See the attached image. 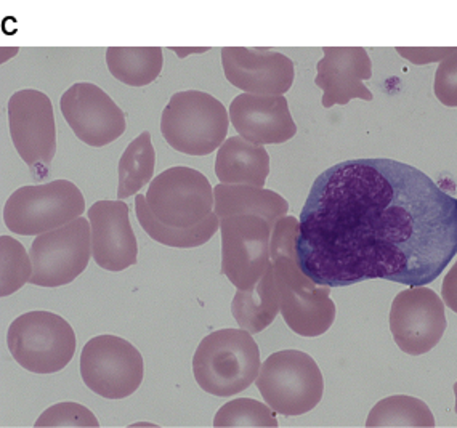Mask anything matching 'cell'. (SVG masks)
<instances>
[{
	"instance_id": "obj_1",
	"label": "cell",
	"mask_w": 457,
	"mask_h": 428,
	"mask_svg": "<svg viewBox=\"0 0 457 428\" xmlns=\"http://www.w3.org/2000/svg\"><path fill=\"white\" fill-rule=\"evenodd\" d=\"M295 251L316 284H430L457 254V199L410 164L344 160L313 183Z\"/></svg>"
},
{
	"instance_id": "obj_2",
	"label": "cell",
	"mask_w": 457,
	"mask_h": 428,
	"mask_svg": "<svg viewBox=\"0 0 457 428\" xmlns=\"http://www.w3.org/2000/svg\"><path fill=\"white\" fill-rule=\"evenodd\" d=\"M299 230L300 220L295 217L278 220L271 233L270 255L286 325L302 337H320L334 325L336 303L329 297L332 287L316 284L300 268L295 251Z\"/></svg>"
},
{
	"instance_id": "obj_3",
	"label": "cell",
	"mask_w": 457,
	"mask_h": 428,
	"mask_svg": "<svg viewBox=\"0 0 457 428\" xmlns=\"http://www.w3.org/2000/svg\"><path fill=\"white\" fill-rule=\"evenodd\" d=\"M261 350L245 329H220L204 337L193 357L199 389L213 397H235L257 381Z\"/></svg>"
},
{
	"instance_id": "obj_4",
	"label": "cell",
	"mask_w": 457,
	"mask_h": 428,
	"mask_svg": "<svg viewBox=\"0 0 457 428\" xmlns=\"http://www.w3.org/2000/svg\"><path fill=\"white\" fill-rule=\"evenodd\" d=\"M229 112L215 96L183 90L170 96L162 116L161 134L175 151L207 156L219 150L228 134Z\"/></svg>"
},
{
	"instance_id": "obj_5",
	"label": "cell",
	"mask_w": 457,
	"mask_h": 428,
	"mask_svg": "<svg viewBox=\"0 0 457 428\" xmlns=\"http://www.w3.org/2000/svg\"><path fill=\"white\" fill-rule=\"evenodd\" d=\"M265 403L286 417L313 411L324 393L323 374L315 359L299 350L270 355L255 381Z\"/></svg>"
},
{
	"instance_id": "obj_6",
	"label": "cell",
	"mask_w": 457,
	"mask_h": 428,
	"mask_svg": "<svg viewBox=\"0 0 457 428\" xmlns=\"http://www.w3.org/2000/svg\"><path fill=\"white\" fill-rule=\"evenodd\" d=\"M8 350L18 365L34 374L60 373L76 353L71 325L50 311H31L8 327Z\"/></svg>"
},
{
	"instance_id": "obj_7",
	"label": "cell",
	"mask_w": 457,
	"mask_h": 428,
	"mask_svg": "<svg viewBox=\"0 0 457 428\" xmlns=\"http://www.w3.org/2000/svg\"><path fill=\"white\" fill-rule=\"evenodd\" d=\"M86 199L70 180L21 186L4 207V222L20 236H39L80 217Z\"/></svg>"
},
{
	"instance_id": "obj_8",
	"label": "cell",
	"mask_w": 457,
	"mask_h": 428,
	"mask_svg": "<svg viewBox=\"0 0 457 428\" xmlns=\"http://www.w3.org/2000/svg\"><path fill=\"white\" fill-rule=\"evenodd\" d=\"M7 110L16 152L36 178H46L56 154L54 104L39 90L24 88L10 96Z\"/></svg>"
},
{
	"instance_id": "obj_9",
	"label": "cell",
	"mask_w": 457,
	"mask_h": 428,
	"mask_svg": "<svg viewBox=\"0 0 457 428\" xmlns=\"http://www.w3.org/2000/svg\"><path fill=\"white\" fill-rule=\"evenodd\" d=\"M143 358L130 342L118 335H98L80 353V377L88 389L106 399H122L140 389Z\"/></svg>"
},
{
	"instance_id": "obj_10",
	"label": "cell",
	"mask_w": 457,
	"mask_h": 428,
	"mask_svg": "<svg viewBox=\"0 0 457 428\" xmlns=\"http://www.w3.org/2000/svg\"><path fill=\"white\" fill-rule=\"evenodd\" d=\"M31 284L60 287L72 283L87 268L92 257V226L78 217L56 230L42 233L29 251Z\"/></svg>"
},
{
	"instance_id": "obj_11",
	"label": "cell",
	"mask_w": 457,
	"mask_h": 428,
	"mask_svg": "<svg viewBox=\"0 0 457 428\" xmlns=\"http://www.w3.org/2000/svg\"><path fill=\"white\" fill-rule=\"evenodd\" d=\"M151 212L174 228H191L212 214L215 194L205 175L191 167H170L153 178L146 193Z\"/></svg>"
},
{
	"instance_id": "obj_12",
	"label": "cell",
	"mask_w": 457,
	"mask_h": 428,
	"mask_svg": "<svg viewBox=\"0 0 457 428\" xmlns=\"http://www.w3.org/2000/svg\"><path fill=\"white\" fill-rule=\"evenodd\" d=\"M221 275L237 289H251L271 265L273 226L259 215L220 218Z\"/></svg>"
},
{
	"instance_id": "obj_13",
	"label": "cell",
	"mask_w": 457,
	"mask_h": 428,
	"mask_svg": "<svg viewBox=\"0 0 457 428\" xmlns=\"http://www.w3.org/2000/svg\"><path fill=\"white\" fill-rule=\"evenodd\" d=\"M446 325L445 301L426 285L404 289L392 301L390 331L396 347L411 357L434 350Z\"/></svg>"
},
{
	"instance_id": "obj_14",
	"label": "cell",
	"mask_w": 457,
	"mask_h": 428,
	"mask_svg": "<svg viewBox=\"0 0 457 428\" xmlns=\"http://www.w3.org/2000/svg\"><path fill=\"white\" fill-rule=\"evenodd\" d=\"M60 108L74 136L88 146L102 148L126 132L122 110L104 90L90 82H78L68 88Z\"/></svg>"
},
{
	"instance_id": "obj_15",
	"label": "cell",
	"mask_w": 457,
	"mask_h": 428,
	"mask_svg": "<svg viewBox=\"0 0 457 428\" xmlns=\"http://www.w3.org/2000/svg\"><path fill=\"white\" fill-rule=\"evenodd\" d=\"M221 66L231 86L255 95H284L295 78L291 58L270 48L223 47Z\"/></svg>"
},
{
	"instance_id": "obj_16",
	"label": "cell",
	"mask_w": 457,
	"mask_h": 428,
	"mask_svg": "<svg viewBox=\"0 0 457 428\" xmlns=\"http://www.w3.org/2000/svg\"><path fill=\"white\" fill-rule=\"evenodd\" d=\"M92 226V257L103 270H127L137 263L138 244L129 220V206L118 201H98L88 209Z\"/></svg>"
},
{
	"instance_id": "obj_17",
	"label": "cell",
	"mask_w": 457,
	"mask_h": 428,
	"mask_svg": "<svg viewBox=\"0 0 457 428\" xmlns=\"http://www.w3.org/2000/svg\"><path fill=\"white\" fill-rule=\"evenodd\" d=\"M324 56L316 64L315 84L323 90L321 104H348L360 98L372 102V92L364 80L372 79V62L363 47H323Z\"/></svg>"
},
{
	"instance_id": "obj_18",
	"label": "cell",
	"mask_w": 457,
	"mask_h": 428,
	"mask_svg": "<svg viewBox=\"0 0 457 428\" xmlns=\"http://www.w3.org/2000/svg\"><path fill=\"white\" fill-rule=\"evenodd\" d=\"M229 120L237 134L257 144H281L297 134L284 95L241 94L229 104Z\"/></svg>"
},
{
	"instance_id": "obj_19",
	"label": "cell",
	"mask_w": 457,
	"mask_h": 428,
	"mask_svg": "<svg viewBox=\"0 0 457 428\" xmlns=\"http://www.w3.org/2000/svg\"><path fill=\"white\" fill-rule=\"evenodd\" d=\"M270 174V156L263 144L243 136H229L217 152L215 175L220 183L265 186Z\"/></svg>"
},
{
	"instance_id": "obj_20",
	"label": "cell",
	"mask_w": 457,
	"mask_h": 428,
	"mask_svg": "<svg viewBox=\"0 0 457 428\" xmlns=\"http://www.w3.org/2000/svg\"><path fill=\"white\" fill-rule=\"evenodd\" d=\"M213 212L220 218L231 215H259L275 228L278 220L286 217L289 210V204L283 196L253 185L219 183L213 186Z\"/></svg>"
},
{
	"instance_id": "obj_21",
	"label": "cell",
	"mask_w": 457,
	"mask_h": 428,
	"mask_svg": "<svg viewBox=\"0 0 457 428\" xmlns=\"http://www.w3.org/2000/svg\"><path fill=\"white\" fill-rule=\"evenodd\" d=\"M281 311L279 291L276 284L273 262L261 281L251 289H237L231 301V313L241 329L251 333H259L275 321Z\"/></svg>"
},
{
	"instance_id": "obj_22",
	"label": "cell",
	"mask_w": 457,
	"mask_h": 428,
	"mask_svg": "<svg viewBox=\"0 0 457 428\" xmlns=\"http://www.w3.org/2000/svg\"><path fill=\"white\" fill-rule=\"evenodd\" d=\"M106 64L119 82L145 87L158 79L164 54L161 47H110L106 48Z\"/></svg>"
},
{
	"instance_id": "obj_23",
	"label": "cell",
	"mask_w": 457,
	"mask_h": 428,
	"mask_svg": "<svg viewBox=\"0 0 457 428\" xmlns=\"http://www.w3.org/2000/svg\"><path fill=\"white\" fill-rule=\"evenodd\" d=\"M135 210H137V217H138V222L142 225L143 230L148 233V236L164 246L179 247V249H193V247L203 246L220 228V217L215 212L191 228L167 226L164 223L159 222L158 218L153 215L146 196H143V194H137Z\"/></svg>"
},
{
	"instance_id": "obj_24",
	"label": "cell",
	"mask_w": 457,
	"mask_h": 428,
	"mask_svg": "<svg viewBox=\"0 0 457 428\" xmlns=\"http://www.w3.org/2000/svg\"><path fill=\"white\" fill-rule=\"evenodd\" d=\"M435 417L430 407L419 398L408 395H395L384 398L370 409L366 427L398 428V427H435Z\"/></svg>"
},
{
	"instance_id": "obj_25",
	"label": "cell",
	"mask_w": 457,
	"mask_h": 428,
	"mask_svg": "<svg viewBox=\"0 0 457 428\" xmlns=\"http://www.w3.org/2000/svg\"><path fill=\"white\" fill-rule=\"evenodd\" d=\"M156 167V152L150 132H142L127 146L119 159L118 198H130L153 180Z\"/></svg>"
},
{
	"instance_id": "obj_26",
	"label": "cell",
	"mask_w": 457,
	"mask_h": 428,
	"mask_svg": "<svg viewBox=\"0 0 457 428\" xmlns=\"http://www.w3.org/2000/svg\"><path fill=\"white\" fill-rule=\"evenodd\" d=\"M278 425L275 411L251 398H239L221 406L213 419L215 428H278Z\"/></svg>"
},
{
	"instance_id": "obj_27",
	"label": "cell",
	"mask_w": 457,
	"mask_h": 428,
	"mask_svg": "<svg viewBox=\"0 0 457 428\" xmlns=\"http://www.w3.org/2000/svg\"><path fill=\"white\" fill-rule=\"evenodd\" d=\"M31 255L10 236L0 238V297H8L31 281Z\"/></svg>"
},
{
	"instance_id": "obj_28",
	"label": "cell",
	"mask_w": 457,
	"mask_h": 428,
	"mask_svg": "<svg viewBox=\"0 0 457 428\" xmlns=\"http://www.w3.org/2000/svg\"><path fill=\"white\" fill-rule=\"evenodd\" d=\"M36 428L44 427H92L98 428L100 424L94 414L86 406L78 403H60L48 407L34 424Z\"/></svg>"
},
{
	"instance_id": "obj_29",
	"label": "cell",
	"mask_w": 457,
	"mask_h": 428,
	"mask_svg": "<svg viewBox=\"0 0 457 428\" xmlns=\"http://www.w3.org/2000/svg\"><path fill=\"white\" fill-rule=\"evenodd\" d=\"M434 92L440 103L448 108H457V47L436 68Z\"/></svg>"
},
{
	"instance_id": "obj_30",
	"label": "cell",
	"mask_w": 457,
	"mask_h": 428,
	"mask_svg": "<svg viewBox=\"0 0 457 428\" xmlns=\"http://www.w3.org/2000/svg\"><path fill=\"white\" fill-rule=\"evenodd\" d=\"M456 47H396L398 55L416 66L440 63L453 54Z\"/></svg>"
},
{
	"instance_id": "obj_31",
	"label": "cell",
	"mask_w": 457,
	"mask_h": 428,
	"mask_svg": "<svg viewBox=\"0 0 457 428\" xmlns=\"http://www.w3.org/2000/svg\"><path fill=\"white\" fill-rule=\"evenodd\" d=\"M442 299L445 305L457 313V262L451 267L442 285Z\"/></svg>"
},
{
	"instance_id": "obj_32",
	"label": "cell",
	"mask_w": 457,
	"mask_h": 428,
	"mask_svg": "<svg viewBox=\"0 0 457 428\" xmlns=\"http://www.w3.org/2000/svg\"><path fill=\"white\" fill-rule=\"evenodd\" d=\"M172 50H174L175 54L177 55L180 56V58H183L185 55H191V54H204V52H207L209 48L207 47H193V48H179V47H172Z\"/></svg>"
},
{
	"instance_id": "obj_33",
	"label": "cell",
	"mask_w": 457,
	"mask_h": 428,
	"mask_svg": "<svg viewBox=\"0 0 457 428\" xmlns=\"http://www.w3.org/2000/svg\"><path fill=\"white\" fill-rule=\"evenodd\" d=\"M454 397H456V407H454V411H456L457 414V382L454 383Z\"/></svg>"
}]
</instances>
